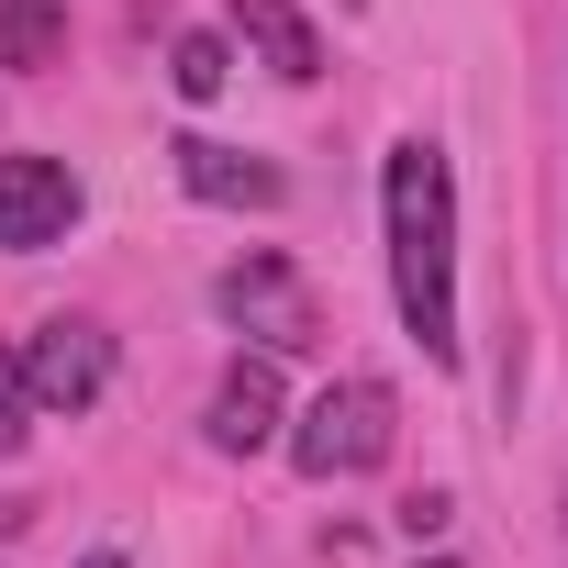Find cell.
I'll return each instance as SVG.
<instances>
[{
  "mask_svg": "<svg viewBox=\"0 0 568 568\" xmlns=\"http://www.w3.org/2000/svg\"><path fill=\"white\" fill-rule=\"evenodd\" d=\"M379 223H390V302L402 335L457 368V168L435 134H402L379 156Z\"/></svg>",
  "mask_w": 568,
  "mask_h": 568,
  "instance_id": "1",
  "label": "cell"
},
{
  "mask_svg": "<svg viewBox=\"0 0 568 568\" xmlns=\"http://www.w3.org/2000/svg\"><path fill=\"white\" fill-rule=\"evenodd\" d=\"M278 446H291L302 479H368L390 446H402V390L379 368H346L302 402V424H278Z\"/></svg>",
  "mask_w": 568,
  "mask_h": 568,
  "instance_id": "2",
  "label": "cell"
},
{
  "mask_svg": "<svg viewBox=\"0 0 568 568\" xmlns=\"http://www.w3.org/2000/svg\"><path fill=\"white\" fill-rule=\"evenodd\" d=\"M212 313L234 324V335H256V357H313L324 346V302H313V278L291 267V256H234L223 278H212Z\"/></svg>",
  "mask_w": 568,
  "mask_h": 568,
  "instance_id": "3",
  "label": "cell"
},
{
  "mask_svg": "<svg viewBox=\"0 0 568 568\" xmlns=\"http://www.w3.org/2000/svg\"><path fill=\"white\" fill-rule=\"evenodd\" d=\"M23 357V390H34V413H90L101 390H112V335L90 324V313H57V324H34V346H12Z\"/></svg>",
  "mask_w": 568,
  "mask_h": 568,
  "instance_id": "4",
  "label": "cell"
},
{
  "mask_svg": "<svg viewBox=\"0 0 568 568\" xmlns=\"http://www.w3.org/2000/svg\"><path fill=\"white\" fill-rule=\"evenodd\" d=\"M79 168L68 156H0V245L12 256H34V245H57L68 223H79Z\"/></svg>",
  "mask_w": 568,
  "mask_h": 568,
  "instance_id": "5",
  "label": "cell"
},
{
  "mask_svg": "<svg viewBox=\"0 0 568 568\" xmlns=\"http://www.w3.org/2000/svg\"><path fill=\"white\" fill-rule=\"evenodd\" d=\"M278 357H234L223 379H212V402H201V435L223 446V457H267L278 446Z\"/></svg>",
  "mask_w": 568,
  "mask_h": 568,
  "instance_id": "6",
  "label": "cell"
},
{
  "mask_svg": "<svg viewBox=\"0 0 568 568\" xmlns=\"http://www.w3.org/2000/svg\"><path fill=\"white\" fill-rule=\"evenodd\" d=\"M168 156H179V190H190V201H212V212H278V190H291L267 156H245V145H212V134H179Z\"/></svg>",
  "mask_w": 568,
  "mask_h": 568,
  "instance_id": "7",
  "label": "cell"
},
{
  "mask_svg": "<svg viewBox=\"0 0 568 568\" xmlns=\"http://www.w3.org/2000/svg\"><path fill=\"white\" fill-rule=\"evenodd\" d=\"M223 12H234V34H245V57H256L267 79H291V90L324 79V34H313L302 0H223Z\"/></svg>",
  "mask_w": 568,
  "mask_h": 568,
  "instance_id": "8",
  "label": "cell"
},
{
  "mask_svg": "<svg viewBox=\"0 0 568 568\" xmlns=\"http://www.w3.org/2000/svg\"><path fill=\"white\" fill-rule=\"evenodd\" d=\"M0 68H68V0H0Z\"/></svg>",
  "mask_w": 568,
  "mask_h": 568,
  "instance_id": "9",
  "label": "cell"
},
{
  "mask_svg": "<svg viewBox=\"0 0 568 568\" xmlns=\"http://www.w3.org/2000/svg\"><path fill=\"white\" fill-rule=\"evenodd\" d=\"M223 79H234V45L223 34H179L168 45V90L179 101H223Z\"/></svg>",
  "mask_w": 568,
  "mask_h": 568,
  "instance_id": "10",
  "label": "cell"
},
{
  "mask_svg": "<svg viewBox=\"0 0 568 568\" xmlns=\"http://www.w3.org/2000/svg\"><path fill=\"white\" fill-rule=\"evenodd\" d=\"M23 435H34V390H23V357L0 346V457H12Z\"/></svg>",
  "mask_w": 568,
  "mask_h": 568,
  "instance_id": "11",
  "label": "cell"
},
{
  "mask_svg": "<svg viewBox=\"0 0 568 568\" xmlns=\"http://www.w3.org/2000/svg\"><path fill=\"white\" fill-rule=\"evenodd\" d=\"M446 513H457V501H446V490H413V501H402V513H390V524H402V535H413V546H435V535H446Z\"/></svg>",
  "mask_w": 568,
  "mask_h": 568,
  "instance_id": "12",
  "label": "cell"
},
{
  "mask_svg": "<svg viewBox=\"0 0 568 568\" xmlns=\"http://www.w3.org/2000/svg\"><path fill=\"white\" fill-rule=\"evenodd\" d=\"M79 568H123V557H112V546H101V557H79Z\"/></svg>",
  "mask_w": 568,
  "mask_h": 568,
  "instance_id": "13",
  "label": "cell"
},
{
  "mask_svg": "<svg viewBox=\"0 0 568 568\" xmlns=\"http://www.w3.org/2000/svg\"><path fill=\"white\" fill-rule=\"evenodd\" d=\"M424 568H457V557H424Z\"/></svg>",
  "mask_w": 568,
  "mask_h": 568,
  "instance_id": "14",
  "label": "cell"
},
{
  "mask_svg": "<svg viewBox=\"0 0 568 568\" xmlns=\"http://www.w3.org/2000/svg\"><path fill=\"white\" fill-rule=\"evenodd\" d=\"M346 12H357V0H346Z\"/></svg>",
  "mask_w": 568,
  "mask_h": 568,
  "instance_id": "15",
  "label": "cell"
}]
</instances>
